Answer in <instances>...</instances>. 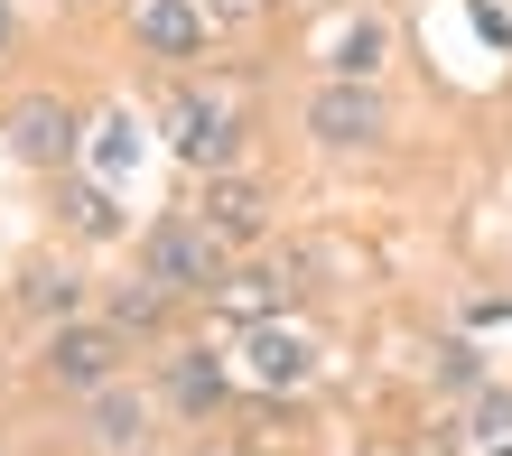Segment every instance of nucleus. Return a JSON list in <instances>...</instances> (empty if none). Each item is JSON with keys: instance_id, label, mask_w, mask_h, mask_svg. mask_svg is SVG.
I'll return each instance as SVG.
<instances>
[{"instance_id": "obj_1", "label": "nucleus", "mask_w": 512, "mask_h": 456, "mask_svg": "<svg viewBox=\"0 0 512 456\" xmlns=\"http://www.w3.org/2000/svg\"><path fill=\"white\" fill-rule=\"evenodd\" d=\"M224 252H233V242L205 224V215H159V224H149V242H140V270H149L159 289H177V298H215L224 270H233Z\"/></svg>"}, {"instance_id": "obj_2", "label": "nucleus", "mask_w": 512, "mask_h": 456, "mask_svg": "<svg viewBox=\"0 0 512 456\" xmlns=\"http://www.w3.org/2000/svg\"><path fill=\"white\" fill-rule=\"evenodd\" d=\"M122 354H131V336L112 317H66V326H47V391H75V401H94L103 382H122Z\"/></svg>"}, {"instance_id": "obj_3", "label": "nucleus", "mask_w": 512, "mask_h": 456, "mask_svg": "<svg viewBox=\"0 0 512 456\" xmlns=\"http://www.w3.org/2000/svg\"><path fill=\"white\" fill-rule=\"evenodd\" d=\"M298 131L317 149H382L391 140V103L373 94V75H326L308 94V112H298Z\"/></svg>"}, {"instance_id": "obj_4", "label": "nucleus", "mask_w": 512, "mask_h": 456, "mask_svg": "<svg viewBox=\"0 0 512 456\" xmlns=\"http://www.w3.org/2000/svg\"><path fill=\"white\" fill-rule=\"evenodd\" d=\"M168 149L187 159L196 177H215V168H243V112L233 103H215V94H196V84H177L168 94Z\"/></svg>"}, {"instance_id": "obj_5", "label": "nucleus", "mask_w": 512, "mask_h": 456, "mask_svg": "<svg viewBox=\"0 0 512 456\" xmlns=\"http://www.w3.org/2000/svg\"><path fill=\"white\" fill-rule=\"evenodd\" d=\"M159 401H168L177 419H215V410L233 401V363H224L215 345H177V354L159 363Z\"/></svg>"}, {"instance_id": "obj_6", "label": "nucleus", "mask_w": 512, "mask_h": 456, "mask_svg": "<svg viewBox=\"0 0 512 456\" xmlns=\"http://www.w3.org/2000/svg\"><path fill=\"white\" fill-rule=\"evenodd\" d=\"M10 149H19L28 168H56V177H66L75 149H84V121L56 103V94H28V103L10 112Z\"/></svg>"}, {"instance_id": "obj_7", "label": "nucleus", "mask_w": 512, "mask_h": 456, "mask_svg": "<svg viewBox=\"0 0 512 456\" xmlns=\"http://www.w3.org/2000/svg\"><path fill=\"white\" fill-rule=\"evenodd\" d=\"M131 38L149 56H168V66H196L205 38H215V10H205V0H140V10H131Z\"/></svg>"}, {"instance_id": "obj_8", "label": "nucleus", "mask_w": 512, "mask_h": 456, "mask_svg": "<svg viewBox=\"0 0 512 456\" xmlns=\"http://www.w3.org/2000/svg\"><path fill=\"white\" fill-rule=\"evenodd\" d=\"M196 215L215 224L224 242H261L270 233V187H261L252 168H215V177H205V196H196Z\"/></svg>"}, {"instance_id": "obj_9", "label": "nucleus", "mask_w": 512, "mask_h": 456, "mask_svg": "<svg viewBox=\"0 0 512 456\" xmlns=\"http://www.w3.org/2000/svg\"><path fill=\"white\" fill-rule=\"evenodd\" d=\"M308 373H317V345L298 336V326L261 317L252 336H243V382H252V391H298Z\"/></svg>"}, {"instance_id": "obj_10", "label": "nucleus", "mask_w": 512, "mask_h": 456, "mask_svg": "<svg viewBox=\"0 0 512 456\" xmlns=\"http://www.w3.org/2000/svg\"><path fill=\"white\" fill-rule=\"evenodd\" d=\"M84 447L94 456H140L149 447V401L122 391V382H103L94 401H84Z\"/></svg>"}, {"instance_id": "obj_11", "label": "nucleus", "mask_w": 512, "mask_h": 456, "mask_svg": "<svg viewBox=\"0 0 512 456\" xmlns=\"http://www.w3.org/2000/svg\"><path fill=\"white\" fill-rule=\"evenodd\" d=\"M168 308H177V289H159V280L140 270V280H131V289H112L94 317H112V326H122V336L140 345V336H159V326H168Z\"/></svg>"}, {"instance_id": "obj_12", "label": "nucleus", "mask_w": 512, "mask_h": 456, "mask_svg": "<svg viewBox=\"0 0 512 456\" xmlns=\"http://www.w3.org/2000/svg\"><path fill=\"white\" fill-rule=\"evenodd\" d=\"M19 308L47 317V326H66V317H84V280H75V270H28V280H19Z\"/></svg>"}, {"instance_id": "obj_13", "label": "nucleus", "mask_w": 512, "mask_h": 456, "mask_svg": "<svg viewBox=\"0 0 512 456\" xmlns=\"http://www.w3.org/2000/svg\"><path fill=\"white\" fill-rule=\"evenodd\" d=\"M66 224H75L84 242L122 233V205H112V187H103V177H66Z\"/></svg>"}, {"instance_id": "obj_14", "label": "nucleus", "mask_w": 512, "mask_h": 456, "mask_svg": "<svg viewBox=\"0 0 512 456\" xmlns=\"http://www.w3.org/2000/svg\"><path fill=\"white\" fill-rule=\"evenodd\" d=\"M429 382H438V391H494V363L475 354L466 336H447V345H438V363H429Z\"/></svg>"}, {"instance_id": "obj_15", "label": "nucleus", "mask_w": 512, "mask_h": 456, "mask_svg": "<svg viewBox=\"0 0 512 456\" xmlns=\"http://www.w3.org/2000/svg\"><path fill=\"white\" fill-rule=\"evenodd\" d=\"M131 149H140V131H131L122 112H103L94 121V168H131Z\"/></svg>"}, {"instance_id": "obj_16", "label": "nucleus", "mask_w": 512, "mask_h": 456, "mask_svg": "<svg viewBox=\"0 0 512 456\" xmlns=\"http://www.w3.org/2000/svg\"><path fill=\"white\" fill-rule=\"evenodd\" d=\"M373 56H382V28H373V19H354V28H345V47H336V75H373Z\"/></svg>"}, {"instance_id": "obj_17", "label": "nucleus", "mask_w": 512, "mask_h": 456, "mask_svg": "<svg viewBox=\"0 0 512 456\" xmlns=\"http://www.w3.org/2000/svg\"><path fill=\"white\" fill-rule=\"evenodd\" d=\"M205 10H215V19H252L261 0H205Z\"/></svg>"}, {"instance_id": "obj_18", "label": "nucleus", "mask_w": 512, "mask_h": 456, "mask_svg": "<svg viewBox=\"0 0 512 456\" xmlns=\"http://www.w3.org/2000/svg\"><path fill=\"white\" fill-rule=\"evenodd\" d=\"M10 38H19V19H10V0H0V56H10Z\"/></svg>"}]
</instances>
